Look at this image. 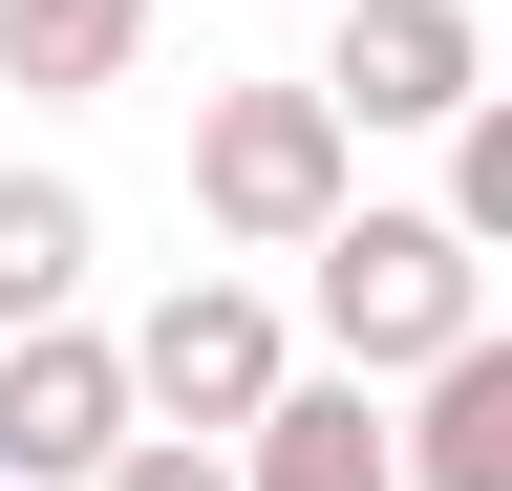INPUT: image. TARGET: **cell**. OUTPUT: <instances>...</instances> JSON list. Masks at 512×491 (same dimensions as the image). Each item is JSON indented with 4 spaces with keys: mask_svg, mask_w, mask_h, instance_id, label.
<instances>
[{
    "mask_svg": "<svg viewBox=\"0 0 512 491\" xmlns=\"http://www.w3.org/2000/svg\"><path fill=\"white\" fill-rule=\"evenodd\" d=\"M342 150H363L342 86H214V107H192V214H214L235 257H320V235L363 214Z\"/></svg>",
    "mask_w": 512,
    "mask_h": 491,
    "instance_id": "obj_1",
    "label": "cell"
},
{
    "mask_svg": "<svg viewBox=\"0 0 512 491\" xmlns=\"http://www.w3.org/2000/svg\"><path fill=\"white\" fill-rule=\"evenodd\" d=\"M64 299H86V193L64 171H0V342L64 321Z\"/></svg>",
    "mask_w": 512,
    "mask_h": 491,
    "instance_id": "obj_9",
    "label": "cell"
},
{
    "mask_svg": "<svg viewBox=\"0 0 512 491\" xmlns=\"http://www.w3.org/2000/svg\"><path fill=\"white\" fill-rule=\"evenodd\" d=\"M150 449V363L86 342V321H22L0 342V491H107Z\"/></svg>",
    "mask_w": 512,
    "mask_h": 491,
    "instance_id": "obj_3",
    "label": "cell"
},
{
    "mask_svg": "<svg viewBox=\"0 0 512 491\" xmlns=\"http://www.w3.org/2000/svg\"><path fill=\"white\" fill-rule=\"evenodd\" d=\"M107 491H256V470H214V427H150V449H128Z\"/></svg>",
    "mask_w": 512,
    "mask_h": 491,
    "instance_id": "obj_11",
    "label": "cell"
},
{
    "mask_svg": "<svg viewBox=\"0 0 512 491\" xmlns=\"http://www.w3.org/2000/svg\"><path fill=\"white\" fill-rule=\"evenodd\" d=\"M448 214H470V235H491V257H512V86L470 107V129H448Z\"/></svg>",
    "mask_w": 512,
    "mask_h": 491,
    "instance_id": "obj_10",
    "label": "cell"
},
{
    "mask_svg": "<svg viewBox=\"0 0 512 491\" xmlns=\"http://www.w3.org/2000/svg\"><path fill=\"white\" fill-rule=\"evenodd\" d=\"M128 363H150V427H235V449L299 406V342H278L256 278H171L150 321H128Z\"/></svg>",
    "mask_w": 512,
    "mask_h": 491,
    "instance_id": "obj_4",
    "label": "cell"
},
{
    "mask_svg": "<svg viewBox=\"0 0 512 491\" xmlns=\"http://www.w3.org/2000/svg\"><path fill=\"white\" fill-rule=\"evenodd\" d=\"M406 491H512V321L427 363V406H406Z\"/></svg>",
    "mask_w": 512,
    "mask_h": 491,
    "instance_id": "obj_6",
    "label": "cell"
},
{
    "mask_svg": "<svg viewBox=\"0 0 512 491\" xmlns=\"http://www.w3.org/2000/svg\"><path fill=\"white\" fill-rule=\"evenodd\" d=\"M235 470H256V491H406V427H384V406H363V363H342V385H299Z\"/></svg>",
    "mask_w": 512,
    "mask_h": 491,
    "instance_id": "obj_7",
    "label": "cell"
},
{
    "mask_svg": "<svg viewBox=\"0 0 512 491\" xmlns=\"http://www.w3.org/2000/svg\"><path fill=\"white\" fill-rule=\"evenodd\" d=\"M320 86H342L363 129H470V107H491V22H470V0H342Z\"/></svg>",
    "mask_w": 512,
    "mask_h": 491,
    "instance_id": "obj_5",
    "label": "cell"
},
{
    "mask_svg": "<svg viewBox=\"0 0 512 491\" xmlns=\"http://www.w3.org/2000/svg\"><path fill=\"white\" fill-rule=\"evenodd\" d=\"M128 43H150V0H0V65H22L43 107H86V86H128Z\"/></svg>",
    "mask_w": 512,
    "mask_h": 491,
    "instance_id": "obj_8",
    "label": "cell"
},
{
    "mask_svg": "<svg viewBox=\"0 0 512 491\" xmlns=\"http://www.w3.org/2000/svg\"><path fill=\"white\" fill-rule=\"evenodd\" d=\"M470 278H491L470 214H342V235H320V342H342L363 385H427L448 342H491Z\"/></svg>",
    "mask_w": 512,
    "mask_h": 491,
    "instance_id": "obj_2",
    "label": "cell"
}]
</instances>
